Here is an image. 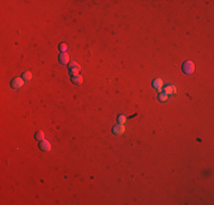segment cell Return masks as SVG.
Listing matches in <instances>:
<instances>
[{"instance_id": "4fadbf2b", "label": "cell", "mask_w": 214, "mask_h": 205, "mask_svg": "<svg viewBox=\"0 0 214 205\" xmlns=\"http://www.w3.org/2000/svg\"><path fill=\"white\" fill-rule=\"evenodd\" d=\"M126 120H128V119L124 115H120L117 117V121L120 122V124H125V123H126Z\"/></svg>"}, {"instance_id": "52a82bcc", "label": "cell", "mask_w": 214, "mask_h": 205, "mask_svg": "<svg viewBox=\"0 0 214 205\" xmlns=\"http://www.w3.org/2000/svg\"><path fill=\"white\" fill-rule=\"evenodd\" d=\"M71 81L73 82L74 84H76V86H80V84L83 83V77L82 75L79 73V74H74V75H72L71 77Z\"/></svg>"}, {"instance_id": "8fae6325", "label": "cell", "mask_w": 214, "mask_h": 205, "mask_svg": "<svg viewBox=\"0 0 214 205\" xmlns=\"http://www.w3.org/2000/svg\"><path fill=\"white\" fill-rule=\"evenodd\" d=\"M35 139L39 141L45 140V133H43V131H41V130L37 131V133H35Z\"/></svg>"}, {"instance_id": "277c9868", "label": "cell", "mask_w": 214, "mask_h": 205, "mask_svg": "<svg viewBox=\"0 0 214 205\" xmlns=\"http://www.w3.org/2000/svg\"><path fill=\"white\" fill-rule=\"evenodd\" d=\"M164 92L168 95V96H175L176 95V88H175L173 84H169L164 88Z\"/></svg>"}, {"instance_id": "9c48e42d", "label": "cell", "mask_w": 214, "mask_h": 205, "mask_svg": "<svg viewBox=\"0 0 214 205\" xmlns=\"http://www.w3.org/2000/svg\"><path fill=\"white\" fill-rule=\"evenodd\" d=\"M68 62H70V56L66 52H60V55H59V63L67 64Z\"/></svg>"}, {"instance_id": "8992f818", "label": "cell", "mask_w": 214, "mask_h": 205, "mask_svg": "<svg viewBox=\"0 0 214 205\" xmlns=\"http://www.w3.org/2000/svg\"><path fill=\"white\" fill-rule=\"evenodd\" d=\"M124 132H125L124 124H117V125H115V127L113 128V133H114V135L121 136V135H123Z\"/></svg>"}, {"instance_id": "7c38bea8", "label": "cell", "mask_w": 214, "mask_h": 205, "mask_svg": "<svg viewBox=\"0 0 214 205\" xmlns=\"http://www.w3.org/2000/svg\"><path fill=\"white\" fill-rule=\"evenodd\" d=\"M23 79H24L25 81H30V80L32 79V73H31V72H25V73L23 74Z\"/></svg>"}, {"instance_id": "7a4b0ae2", "label": "cell", "mask_w": 214, "mask_h": 205, "mask_svg": "<svg viewBox=\"0 0 214 205\" xmlns=\"http://www.w3.org/2000/svg\"><path fill=\"white\" fill-rule=\"evenodd\" d=\"M10 86H12L13 89H20V88H22L24 86V80L21 79V77H15V79L12 80Z\"/></svg>"}, {"instance_id": "30bf717a", "label": "cell", "mask_w": 214, "mask_h": 205, "mask_svg": "<svg viewBox=\"0 0 214 205\" xmlns=\"http://www.w3.org/2000/svg\"><path fill=\"white\" fill-rule=\"evenodd\" d=\"M158 100L161 102H166L168 99H169V96L165 94V92H161V94H158Z\"/></svg>"}, {"instance_id": "3957f363", "label": "cell", "mask_w": 214, "mask_h": 205, "mask_svg": "<svg viewBox=\"0 0 214 205\" xmlns=\"http://www.w3.org/2000/svg\"><path fill=\"white\" fill-rule=\"evenodd\" d=\"M68 71H70V73H71L72 75L79 74L80 71H81V66H80L78 63H75V62H71V64L68 66Z\"/></svg>"}, {"instance_id": "5bb4252c", "label": "cell", "mask_w": 214, "mask_h": 205, "mask_svg": "<svg viewBox=\"0 0 214 205\" xmlns=\"http://www.w3.org/2000/svg\"><path fill=\"white\" fill-rule=\"evenodd\" d=\"M67 49H68V47H67L66 44H60V45H59V50L62 51V52H66Z\"/></svg>"}, {"instance_id": "6da1fadb", "label": "cell", "mask_w": 214, "mask_h": 205, "mask_svg": "<svg viewBox=\"0 0 214 205\" xmlns=\"http://www.w3.org/2000/svg\"><path fill=\"white\" fill-rule=\"evenodd\" d=\"M182 71L185 74H191L194 73L195 71V64L191 62V60H186L183 64H182Z\"/></svg>"}, {"instance_id": "ba28073f", "label": "cell", "mask_w": 214, "mask_h": 205, "mask_svg": "<svg viewBox=\"0 0 214 205\" xmlns=\"http://www.w3.org/2000/svg\"><path fill=\"white\" fill-rule=\"evenodd\" d=\"M151 86H153V88H155L157 91H162V88H163L162 79H155V80L151 82Z\"/></svg>"}, {"instance_id": "5b68a950", "label": "cell", "mask_w": 214, "mask_h": 205, "mask_svg": "<svg viewBox=\"0 0 214 205\" xmlns=\"http://www.w3.org/2000/svg\"><path fill=\"white\" fill-rule=\"evenodd\" d=\"M39 148L42 152H49V150L51 149V144L48 140H42V141H40Z\"/></svg>"}]
</instances>
